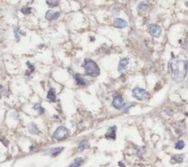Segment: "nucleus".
<instances>
[{"label": "nucleus", "instance_id": "nucleus-1", "mask_svg": "<svg viewBox=\"0 0 188 167\" xmlns=\"http://www.w3.org/2000/svg\"><path fill=\"white\" fill-rule=\"evenodd\" d=\"M168 68L171 79L177 82H182L187 76L188 62L182 59L171 60L168 64Z\"/></svg>", "mask_w": 188, "mask_h": 167}, {"label": "nucleus", "instance_id": "nucleus-2", "mask_svg": "<svg viewBox=\"0 0 188 167\" xmlns=\"http://www.w3.org/2000/svg\"><path fill=\"white\" fill-rule=\"evenodd\" d=\"M84 68H85V73L88 75L95 77L99 76L100 74V69L99 66H98L96 63L94 62L91 59H85Z\"/></svg>", "mask_w": 188, "mask_h": 167}, {"label": "nucleus", "instance_id": "nucleus-3", "mask_svg": "<svg viewBox=\"0 0 188 167\" xmlns=\"http://www.w3.org/2000/svg\"><path fill=\"white\" fill-rule=\"evenodd\" d=\"M69 133L70 131L67 127L64 126H59L54 132L53 138L57 141H60L67 138L68 135H69Z\"/></svg>", "mask_w": 188, "mask_h": 167}, {"label": "nucleus", "instance_id": "nucleus-4", "mask_svg": "<svg viewBox=\"0 0 188 167\" xmlns=\"http://www.w3.org/2000/svg\"><path fill=\"white\" fill-rule=\"evenodd\" d=\"M132 96L139 101H143L148 97V93L147 91L140 87H135L132 90Z\"/></svg>", "mask_w": 188, "mask_h": 167}, {"label": "nucleus", "instance_id": "nucleus-5", "mask_svg": "<svg viewBox=\"0 0 188 167\" xmlns=\"http://www.w3.org/2000/svg\"><path fill=\"white\" fill-rule=\"evenodd\" d=\"M148 32L152 37L154 38H160L162 35V28L160 25L156 24H150L147 27Z\"/></svg>", "mask_w": 188, "mask_h": 167}, {"label": "nucleus", "instance_id": "nucleus-6", "mask_svg": "<svg viewBox=\"0 0 188 167\" xmlns=\"http://www.w3.org/2000/svg\"><path fill=\"white\" fill-rule=\"evenodd\" d=\"M112 104H113V107L117 110H122L126 106L124 99H123V98L121 96H116V97H115Z\"/></svg>", "mask_w": 188, "mask_h": 167}, {"label": "nucleus", "instance_id": "nucleus-7", "mask_svg": "<svg viewBox=\"0 0 188 167\" xmlns=\"http://www.w3.org/2000/svg\"><path fill=\"white\" fill-rule=\"evenodd\" d=\"M129 63V59L127 58H121L119 61L118 66V72L121 74H124L125 72L126 71L127 66H128Z\"/></svg>", "mask_w": 188, "mask_h": 167}, {"label": "nucleus", "instance_id": "nucleus-8", "mask_svg": "<svg viewBox=\"0 0 188 167\" xmlns=\"http://www.w3.org/2000/svg\"><path fill=\"white\" fill-rule=\"evenodd\" d=\"M116 130L117 127L115 125L109 127L107 130V133L105 134V138L107 139H111V140H115L116 138Z\"/></svg>", "mask_w": 188, "mask_h": 167}, {"label": "nucleus", "instance_id": "nucleus-9", "mask_svg": "<svg viewBox=\"0 0 188 167\" xmlns=\"http://www.w3.org/2000/svg\"><path fill=\"white\" fill-rule=\"evenodd\" d=\"M60 15V12H54L52 11V10H49L48 11L46 12V19L49 21H52V20H56L58 19Z\"/></svg>", "mask_w": 188, "mask_h": 167}, {"label": "nucleus", "instance_id": "nucleus-10", "mask_svg": "<svg viewBox=\"0 0 188 167\" xmlns=\"http://www.w3.org/2000/svg\"><path fill=\"white\" fill-rule=\"evenodd\" d=\"M113 26L119 29L125 28L127 26V22L124 19H121V18H116L113 22Z\"/></svg>", "mask_w": 188, "mask_h": 167}, {"label": "nucleus", "instance_id": "nucleus-11", "mask_svg": "<svg viewBox=\"0 0 188 167\" xmlns=\"http://www.w3.org/2000/svg\"><path fill=\"white\" fill-rule=\"evenodd\" d=\"M64 150V147H55V148H52L48 151V152L46 153L47 155H49L52 157H56L59 156V155Z\"/></svg>", "mask_w": 188, "mask_h": 167}, {"label": "nucleus", "instance_id": "nucleus-12", "mask_svg": "<svg viewBox=\"0 0 188 167\" xmlns=\"http://www.w3.org/2000/svg\"><path fill=\"white\" fill-rule=\"evenodd\" d=\"M185 158V156L183 154L175 155V156H173L171 158H170V163H171L172 164H181V163L184 161Z\"/></svg>", "mask_w": 188, "mask_h": 167}, {"label": "nucleus", "instance_id": "nucleus-13", "mask_svg": "<svg viewBox=\"0 0 188 167\" xmlns=\"http://www.w3.org/2000/svg\"><path fill=\"white\" fill-rule=\"evenodd\" d=\"M74 77V78H75L76 83H77L78 86H86V85H88V83H89V82H88V80L85 79V78H84L83 77H82L79 74H76Z\"/></svg>", "mask_w": 188, "mask_h": 167}, {"label": "nucleus", "instance_id": "nucleus-14", "mask_svg": "<svg viewBox=\"0 0 188 167\" xmlns=\"http://www.w3.org/2000/svg\"><path fill=\"white\" fill-rule=\"evenodd\" d=\"M28 130L32 135H38L39 133V129L38 126L34 122H30L28 125Z\"/></svg>", "mask_w": 188, "mask_h": 167}, {"label": "nucleus", "instance_id": "nucleus-15", "mask_svg": "<svg viewBox=\"0 0 188 167\" xmlns=\"http://www.w3.org/2000/svg\"><path fill=\"white\" fill-rule=\"evenodd\" d=\"M56 98L55 89L54 88H51L48 92V94H47V99L49 100L50 102L54 103V102H56Z\"/></svg>", "mask_w": 188, "mask_h": 167}, {"label": "nucleus", "instance_id": "nucleus-16", "mask_svg": "<svg viewBox=\"0 0 188 167\" xmlns=\"http://www.w3.org/2000/svg\"><path fill=\"white\" fill-rule=\"evenodd\" d=\"M147 10H148V5L143 2L140 3V5L138 6V12L140 15L146 14Z\"/></svg>", "mask_w": 188, "mask_h": 167}, {"label": "nucleus", "instance_id": "nucleus-17", "mask_svg": "<svg viewBox=\"0 0 188 167\" xmlns=\"http://www.w3.org/2000/svg\"><path fill=\"white\" fill-rule=\"evenodd\" d=\"M88 147H89V143L87 140L84 139V140L80 141L79 146H78V151L80 152H83L84 150L88 148Z\"/></svg>", "mask_w": 188, "mask_h": 167}, {"label": "nucleus", "instance_id": "nucleus-18", "mask_svg": "<svg viewBox=\"0 0 188 167\" xmlns=\"http://www.w3.org/2000/svg\"><path fill=\"white\" fill-rule=\"evenodd\" d=\"M82 158H76L75 160H74V161L73 164L71 165H70L69 167H80L81 166V165L82 164Z\"/></svg>", "mask_w": 188, "mask_h": 167}, {"label": "nucleus", "instance_id": "nucleus-19", "mask_svg": "<svg viewBox=\"0 0 188 167\" xmlns=\"http://www.w3.org/2000/svg\"><path fill=\"white\" fill-rule=\"evenodd\" d=\"M33 108H34L35 111H38L39 114H44L45 113V109L40 105V104H35V105L33 106Z\"/></svg>", "mask_w": 188, "mask_h": 167}, {"label": "nucleus", "instance_id": "nucleus-20", "mask_svg": "<svg viewBox=\"0 0 188 167\" xmlns=\"http://www.w3.org/2000/svg\"><path fill=\"white\" fill-rule=\"evenodd\" d=\"M25 35L24 33L22 32V31L20 29L18 28V27H15V28L14 29V35H15V38L16 39H19V38H20V35Z\"/></svg>", "mask_w": 188, "mask_h": 167}, {"label": "nucleus", "instance_id": "nucleus-21", "mask_svg": "<svg viewBox=\"0 0 188 167\" xmlns=\"http://www.w3.org/2000/svg\"><path fill=\"white\" fill-rule=\"evenodd\" d=\"M185 142H184V141L179 140L176 142V144L175 145V148L176 149V150H181L184 148V147H185Z\"/></svg>", "mask_w": 188, "mask_h": 167}, {"label": "nucleus", "instance_id": "nucleus-22", "mask_svg": "<svg viewBox=\"0 0 188 167\" xmlns=\"http://www.w3.org/2000/svg\"><path fill=\"white\" fill-rule=\"evenodd\" d=\"M46 2L50 7H55L59 5V1H56V0H50V1L47 0Z\"/></svg>", "mask_w": 188, "mask_h": 167}, {"label": "nucleus", "instance_id": "nucleus-23", "mask_svg": "<svg viewBox=\"0 0 188 167\" xmlns=\"http://www.w3.org/2000/svg\"><path fill=\"white\" fill-rule=\"evenodd\" d=\"M27 66H28L29 68V72H27V73H26V75L27 74V75H29V73H32V72H33L35 71V66L33 65L32 64H30V62H27Z\"/></svg>", "mask_w": 188, "mask_h": 167}, {"label": "nucleus", "instance_id": "nucleus-24", "mask_svg": "<svg viewBox=\"0 0 188 167\" xmlns=\"http://www.w3.org/2000/svg\"><path fill=\"white\" fill-rule=\"evenodd\" d=\"M31 10H32L31 7H25V8L24 7V8H21V12L23 13V14L28 15V14H30V13H31Z\"/></svg>", "mask_w": 188, "mask_h": 167}, {"label": "nucleus", "instance_id": "nucleus-25", "mask_svg": "<svg viewBox=\"0 0 188 167\" xmlns=\"http://www.w3.org/2000/svg\"><path fill=\"white\" fill-rule=\"evenodd\" d=\"M119 12H120V8L117 6H115L113 9V14L116 15L118 14H119Z\"/></svg>", "mask_w": 188, "mask_h": 167}, {"label": "nucleus", "instance_id": "nucleus-26", "mask_svg": "<svg viewBox=\"0 0 188 167\" xmlns=\"http://www.w3.org/2000/svg\"><path fill=\"white\" fill-rule=\"evenodd\" d=\"M10 116H11V117H13L14 119H15V120H17V119H19V113H18L16 111L12 112V113H11V114H10Z\"/></svg>", "mask_w": 188, "mask_h": 167}, {"label": "nucleus", "instance_id": "nucleus-27", "mask_svg": "<svg viewBox=\"0 0 188 167\" xmlns=\"http://www.w3.org/2000/svg\"><path fill=\"white\" fill-rule=\"evenodd\" d=\"M118 165H119V166H120V167H126V166H125V165L123 164L122 162H119L118 163Z\"/></svg>", "mask_w": 188, "mask_h": 167}]
</instances>
